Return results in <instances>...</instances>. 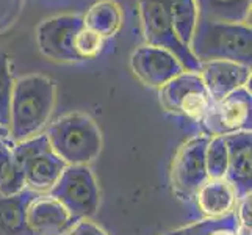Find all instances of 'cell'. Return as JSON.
I'll list each match as a JSON object with an SVG mask.
<instances>
[{
    "mask_svg": "<svg viewBox=\"0 0 252 235\" xmlns=\"http://www.w3.org/2000/svg\"><path fill=\"white\" fill-rule=\"evenodd\" d=\"M55 83L44 75H25L13 85L10 101L8 132L13 143H21L38 135L49 123L55 108Z\"/></svg>",
    "mask_w": 252,
    "mask_h": 235,
    "instance_id": "cell-1",
    "label": "cell"
},
{
    "mask_svg": "<svg viewBox=\"0 0 252 235\" xmlns=\"http://www.w3.org/2000/svg\"><path fill=\"white\" fill-rule=\"evenodd\" d=\"M189 50L199 63L225 60V62L251 66V25L199 19L189 42Z\"/></svg>",
    "mask_w": 252,
    "mask_h": 235,
    "instance_id": "cell-2",
    "label": "cell"
},
{
    "mask_svg": "<svg viewBox=\"0 0 252 235\" xmlns=\"http://www.w3.org/2000/svg\"><path fill=\"white\" fill-rule=\"evenodd\" d=\"M54 152L66 165H90L102 149V134L94 119L85 113L58 118L46 132Z\"/></svg>",
    "mask_w": 252,
    "mask_h": 235,
    "instance_id": "cell-3",
    "label": "cell"
},
{
    "mask_svg": "<svg viewBox=\"0 0 252 235\" xmlns=\"http://www.w3.org/2000/svg\"><path fill=\"white\" fill-rule=\"evenodd\" d=\"M13 151L21 165L25 188L38 195H49L67 167L52 149L46 134L13 143Z\"/></svg>",
    "mask_w": 252,
    "mask_h": 235,
    "instance_id": "cell-4",
    "label": "cell"
},
{
    "mask_svg": "<svg viewBox=\"0 0 252 235\" xmlns=\"http://www.w3.org/2000/svg\"><path fill=\"white\" fill-rule=\"evenodd\" d=\"M74 221L88 220L99 208V185L88 165H67L49 191Z\"/></svg>",
    "mask_w": 252,
    "mask_h": 235,
    "instance_id": "cell-5",
    "label": "cell"
},
{
    "mask_svg": "<svg viewBox=\"0 0 252 235\" xmlns=\"http://www.w3.org/2000/svg\"><path fill=\"white\" fill-rule=\"evenodd\" d=\"M138 13L146 44L171 52L187 72H199L201 63L187 46L182 44L172 30L169 0H138Z\"/></svg>",
    "mask_w": 252,
    "mask_h": 235,
    "instance_id": "cell-6",
    "label": "cell"
},
{
    "mask_svg": "<svg viewBox=\"0 0 252 235\" xmlns=\"http://www.w3.org/2000/svg\"><path fill=\"white\" fill-rule=\"evenodd\" d=\"M160 103L174 115H182L201 123L213 105L201 75L197 72H182L160 88Z\"/></svg>",
    "mask_w": 252,
    "mask_h": 235,
    "instance_id": "cell-7",
    "label": "cell"
},
{
    "mask_svg": "<svg viewBox=\"0 0 252 235\" xmlns=\"http://www.w3.org/2000/svg\"><path fill=\"white\" fill-rule=\"evenodd\" d=\"M207 136H224L252 127L251 90L240 88L218 102H213L207 115L201 119Z\"/></svg>",
    "mask_w": 252,
    "mask_h": 235,
    "instance_id": "cell-8",
    "label": "cell"
},
{
    "mask_svg": "<svg viewBox=\"0 0 252 235\" xmlns=\"http://www.w3.org/2000/svg\"><path fill=\"white\" fill-rule=\"evenodd\" d=\"M210 136L199 135L184 143L176 154L171 167L174 191L182 198H194L196 191L208 179L205 167V149Z\"/></svg>",
    "mask_w": 252,
    "mask_h": 235,
    "instance_id": "cell-9",
    "label": "cell"
},
{
    "mask_svg": "<svg viewBox=\"0 0 252 235\" xmlns=\"http://www.w3.org/2000/svg\"><path fill=\"white\" fill-rule=\"evenodd\" d=\"M82 27V17L74 14L54 16L42 21L36 29L39 52L49 60L60 63L80 62L74 50V38Z\"/></svg>",
    "mask_w": 252,
    "mask_h": 235,
    "instance_id": "cell-10",
    "label": "cell"
},
{
    "mask_svg": "<svg viewBox=\"0 0 252 235\" xmlns=\"http://www.w3.org/2000/svg\"><path fill=\"white\" fill-rule=\"evenodd\" d=\"M130 66L136 78L151 88H161L174 77L187 72L171 52L144 44L136 47L130 57Z\"/></svg>",
    "mask_w": 252,
    "mask_h": 235,
    "instance_id": "cell-11",
    "label": "cell"
},
{
    "mask_svg": "<svg viewBox=\"0 0 252 235\" xmlns=\"http://www.w3.org/2000/svg\"><path fill=\"white\" fill-rule=\"evenodd\" d=\"M205 88L213 102H218L240 88H249L251 66L238 65L225 60L201 63L199 69Z\"/></svg>",
    "mask_w": 252,
    "mask_h": 235,
    "instance_id": "cell-12",
    "label": "cell"
},
{
    "mask_svg": "<svg viewBox=\"0 0 252 235\" xmlns=\"http://www.w3.org/2000/svg\"><path fill=\"white\" fill-rule=\"evenodd\" d=\"M75 223L50 195H38L29 205L27 224L32 235H64Z\"/></svg>",
    "mask_w": 252,
    "mask_h": 235,
    "instance_id": "cell-13",
    "label": "cell"
},
{
    "mask_svg": "<svg viewBox=\"0 0 252 235\" xmlns=\"http://www.w3.org/2000/svg\"><path fill=\"white\" fill-rule=\"evenodd\" d=\"M225 146H227L229 163H227V179L235 188L238 199L251 193L252 188V134L251 130H243L230 135H224Z\"/></svg>",
    "mask_w": 252,
    "mask_h": 235,
    "instance_id": "cell-14",
    "label": "cell"
},
{
    "mask_svg": "<svg viewBox=\"0 0 252 235\" xmlns=\"http://www.w3.org/2000/svg\"><path fill=\"white\" fill-rule=\"evenodd\" d=\"M196 202L207 218H225L235 213L238 196L230 182L222 179H207L196 191Z\"/></svg>",
    "mask_w": 252,
    "mask_h": 235,
    "instance_id": "cell-15",
    "label": "cell"
},
{
    "mask_svg": "<svg viewBox=\"0 0 252 235\" xmlns=\"http://www.w3.org/2000/svg\"><path fill=\"white\" fill-rule=\"evenodd\" d=\"M38 193L24 188L19 193L0 196V234L2 235H32L27 224L29 205Z\"/></svg>",
    "mask_w": 252,
    "mask_h": 235,
    "instance_id": "cell-16",
    "label": "cell"
},
{
    "mask_svg": "<svg viewBox=\"0 0 252 235\" xmlns=\"http://www.w3.org/2000/svg\"><path fill=\"white\" fill-rule=\"evenodd\" d=\"M83 27L97 33L100 38L107 39L123 29L124 24V11L116 0H99L86 14L82 17Z\"/></svg>",
    "mask_w": 252,
    "mask_h": 235,
    "instance_id": "cell-17",
    "label": "cell"
},
{
    "mask_svg": "<svg viewBox=\"0 0 252 235\" xmlns=\"http://www.w3.org/2000/svg\"><path fill=\"white\" fill-rule=\"evenodd\" d=\"M251 2L252 0H196L199 19L230 24H248Z\"/></svg>",
    "mask_w": 252,
    "mask_h": 235,
    "instance_id": "cell-18",
    "label": "cell"
},
{
    "mask_svg": "<svg viewBox=\"0 0 252 235\" xmlns=\"http://www.w3.org/2000/svg\"><path fill=\"white\" fill-rule=\"evenodd\" d=\"M169 17L176 36L189 49V42L199 21L196 0H169Z\"/></svg>",
    "mask_w": 252,
    "mask_h": 235,
    "instance_id": "cell-19",
    "label": "cell"
},
{
    "mask_svg": "<svg viewBox=\"0 0 252 235\" xmlns=\"http://www.w3.org/2000/svg\"><path fill=\"white\" fill-rule=\"evenodd\" d=\"M24 176L17 162L13 141L10 138L0 140V196H10L24 190Z\"/></svg>",
    "mask_w": 252,
    "mask_h": 235,
    "instance_id": "cell-20",
    "label": "cell"
},
{
    "mask_svg": "<svg viewBox=\"0 0 252 235\" xmlns=\"http://www.w3.org/2000/svg\"><path fill=\"white\" fill-rule=\"evenodd\" d=\"M229 154L224 136H212L205 149V167L208 179H222L227 174Z\"/></svg>",
    "mask_w": 252,
    "mask_h": 235,
    "instance_id": "cell-21",
    "label": "cell"
},
{
    "mask_svg": "<svg viewBox=\"0 0 252 235\" xmlns=\"http://www.w3.org/2000/svg\"><path fill=\"white\" fill-rule=\"evenodd\" d=\"M14 80L10 72V60L5 52L0 50V126L8 127L10 118V101Z\"/></svg>",
    "mask_w": 252,
    "mask_h": 235,
    "instance_id": "cell-22",
    "label": "cell"
},
{
    "mask_svg": "<svg viewBox=\"0 0 252 235\" xmlns=\"http://www.w3.org/2000/svg\"><path fill=\"white\" fill-rule=\"evenodd\" d=\"M103 38L93 30L82 27L75 33L74 38V50L80 60H90L97 57L103 49Z\"/></svg>",
    "mask_w": 252,
    "mask_h": 235,
    "instance_id": "cell-23",
    "label": "cell"
},
{
    "mask_svg": "<svg viewBox=\"0 0 252 235\" xmlns=\"http://www.w3.org/2000/svg\"><path fill=\"white\" fill-rule=\"evenodd\" d=\"M251 208H252V196L251 193H248L238 199L237 207H235V218H237L240 229L251 231V221H252Z\"/></svg>",
    "mask_w": 252,
    "mask_h": 235,
    "instance_id": "cell-24",
    "label": "cell"
},
{
    "mask_svg": "<svg viewBox=\"0 0 252 235\" xmlns=\"http://www.w3.org/2000/svg\"><path fill=\"white\" fill-rule=\"evenodd\" d=\"M64 235H108L97 224H94L88 220H80L77 221L71 229H69Z\"/></svg>",
    "mask_w": 252,
    "mask_h": 235,
    "instance_id": "cell-25",
    "label": "cell"
},
{
    "mask_svg": "<svg viewBox=\"0 0 252 235\" xmlns=\"http://www.w3.org/2000/svg\"><path fill=\"white\" fill-rule=\"evenodd\" d=\"M237 228H238V223L235 218V213H232L229 216H225V218H221L220 223L207 235H238Z\"/></svg>",
    "mask_w": 252,
    "mask_h": 235,
    "instance_id": "cell-26",
    "label": "cell"
},
{
    "mask_svg": "<svg viewBox=\"0 0 252 235\" xmlns=\"http://www.w3.org/2000/svg\"><path fill=\"white\" fill-rule=\"evenodd\" d=\"M10 136V132H8V127L0 126V140H6Z\"/></svg>",
    "mask_w": 252,
    "mask_h": 235,
    "instance_id": "cell-27",
    "label": "cell"
}]
</instances>
